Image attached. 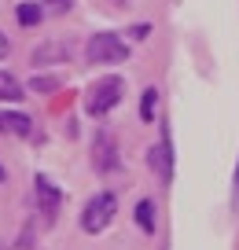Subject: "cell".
<instances>
[{
  "label": "cell",
  "instance_id": "obj_1",
  "mask_svg": "<svg viewBox=\"0 0 239 250\" xmlns=\"http://www.w3.org/2000/svg\"><path fill=\"white\" fill-rule=\"evenodd\" d=\"M114 210H118V199L110 195V191H100V195H92L85 203V210H81V228H85L88 235L103 232V228L114 221Z\"/></svg>",
  "mask_w": 239,
  "mask_h": 250
},
{
  "label": "cell",
  "instance_id": "obj_2",
  "mask_svg": "<svg viewBox=\"0 0 239 250\" xmlns=\"http://www.w3.org/2000/svg\"><path fill=\"white\" fill-rule=\"evenodd\" d=\"M85 55H88V62H125L129 59V44L118 33L103 30V33H92V41L85 44Z\"/></svg>",
  "mask_w": 239,
  "mask_h": 250
},
{
  "label": "cell",
  "instance_id": "obj_3",
  "mask_svg": "<svg viewBox=\"0 0 239 250\" xmlns=\"http://www.w3.org/2000/svg\"><path fill=\"white\" fill-rule=\"evenodd\" d=\"M122 92H125V81H122V78H103V81H96V85L88 88V100H85L88 114H96V118L107 114V110L122 100Z\"/></svg>",
  "mask_w": 239,
  "mask_h": 250
},
{
  "label": "cell",
  "instance_id": "obj_4",
  "mask_svg": "<svg viewBox=\"0 0 239 250\" xmlns=\"http://www.w3.org/2000/svg\"><path fill=\"white\" fill-rule=\"evenodd\" d=\"M147 166L158 173L162 184H170V180H173V140H170V125H162V140L147 151Z\"/></svg>",
  "mask_w": 239,
  "mask_h": 250
},
{
  "label": "cell",
  "instance_id": "obj_5",
  "mask_svg": "<svg viewBox=\"0 0 239 250\" xmlns=\"http://www.w3.org/2000/svg\"><path fill=\"white\" fill-rule=\"evenodd\" d=\"M118 140L107 133V129H100L96 133V140H92V166L100 173H110V169H118Z\"/></svg>",
  "mask_w": 239,
  "mask_h": 250
},
{
  "label": "cell",
  "instance_id": "obj_6",
  "mask_svg": "<svg viewBox=\"0 0 239 250\" xmlns=\"http://www.w3.org/2000/svg\"><path fill=\"white\" fill-rule=\"evenodd\" d=\"M33 195H37V210L44 213V221H52L55 213H59V206H63V191L52 184L48 177H33Z\"/></svg>",
  "mask_w": 239,
  "mask_h": 250
},
{
  "label": "cell",
  "instance_id": "obj_7",
  "mask_svg": "<svg viewBox=\"0 0 239 250\" xmlns=\"http://www.w3.org/2000/svg\"><path fill=\"white\" fill-rule=\"evenodd\" d=\"M30 118L22 114V110H0V133L8 136H30Z\"/></svg>",
  "mask_w": 239,
  "mask_h": 250
},
{
  "label": "cell",
  "instance_id": "obj_8",
  "mask_svg": "<svg viewBox=\"0 0 239 250\" xmlns=\"http://www.w3.org/2000/svg\"><path fill=\"white\" fill-rule=\"evenodd\" d=\"M70 59V41H48L33 48V62H66Z\"/></svg>",
  "mask_w": 239,
  "mask_h": 250
},
{
  "label": "cell",
  "instance_id": "obj_9",
  "mask_svg": "<svg viewBox=\"0 0 239 250\" xmlns=\"http://www.w3.org/2000/svg\"><path fill=\"white\" fill-rule=\"evenodd\" d=\"M22 96H26V92H22V85H19L11 74L0 70V100H4V103H19Z\"/></svg>",
  "mask_w": 239,
  "mask_h": 250
},
{
  "label": "cell",
  "instance_id": "obj_10",
  "mask_svg": "<svg viewBox=\"0 0 239 250\" xmlns=\"http://www.w3.org/2000/svg\"><path fill=\"white\" fill-rule=\"evenodd\" d=\"M136 225L144 228V232H154V203L151 199H140L136 203Z\"/></svg>",
  "mask_w": 239,
  "mask_h": 250
},
{
  "label": "cell",
  "instance_id": "obj_11",
  "mask_svg": "<svg viewBox=\"0 0 239 250\" xmlns=\"http://www.w3.org/2000/svg\"><path fill=\"white\" fill-rule=\"evenodd\" d=\"M44 19V8L41 4H19V22L22 26H37Z\"/></svg>",
  "mask_w": 239,
  "mask_h": 250
},
{
  "label": "cell",
  "instance_id": "obj_12",
  "mask_svg": "<svg viewBox=\"0 0 239 250\" xmlns=\"http://www.w3.org/2000/svg\"><path fill=\"white\" fill-rule=\"evenodd\" d=\"M154 107H158V92H154V88H144V100H140V118H144V122H154Z\"/></svg>",
  "mask_w": 239,
  "mask_h": 250
},
{
  "label": "cell",
  "instance_id": "obj_13",
  "mask_svg": "<svg viewBox=\"0 0 239 250\" xmlns=\"http://www.w3.org/2000/svg\"><path fill=\"white\" fill-rule=\"evenodd\" d=\"M52 88H59L55 78H33V92H52Z\"/></svg>",
  "mask_w": 239,
  "mask_h": 250
},
{
  "label": "cell",
  "instance_id": "obj_14",
  "mask_svg": "<svg viewBox=\"0 0 239 250\" xmlns=\"http://www.w3.org/2000/svg\"><path fill=\"white\" fill-rule=\"evenodd\" d=\"M44 4H48V11H66L74 0H44Z\"/></svg>",
  "mask_w": 239,
  "mask_h": 250
},
{
  "label": "cell",
  "instance_id": "obj_15",
  "mask_svg": "<svg viewBox=\"0 0 239 250\" xmlns=\"http://www.w3.org/2000/svg\"><path fill=\"white\" fill-rule=\"evenodd\" d=\"M8 52H11V44H8V33H0V59H4Z\"/></svg>",
  "mask_w": 239,
  "mask_h": 250
},
{
  "label": "cell",
  "instance_id": "obj_16",
  "mask_svg": "<svg viewBox=\"0 0 239 250\" xmlns=\"http://www.w3.org/2000/svg\"><path fill=\"white\" fill-rule=\"evenodd\" d=\"M147 33H151V26H136V30H132V37H136V41H144Z\"/></svg>",
  "mask_w": 239,
  "mask_h": 250
},
{
  "label": "cell",
  "instance_id": "obj_17",
  "mask_svg": "<svg viewBox=\"0 0 239 250\" xmlns=\"http://www.w3.org/2000/svg\"><path fill=\"white\" fill-rule=\"evenodd\" d=\"M236 191H239V166H236Z\"/></svg>",
  "mask_w": 239,
  "mask_h": 250
},
{
  "label": "cell",
  "instance_id": "obj_18",
  "mask_svg": "<svg viewBox=\"0 0 239 250\" xmlns=\"http://www.w3.org/2000/svg\"><path fill=\"white\" fill-rule=\"evenodd\" d=\"M0 180H8V173H4V169H0Z\"/></svg>",
  "mask_w": 239,
  "mask_h": 250
},
{
  "label": "cell",
  "instance_id": "obj_19",
  "mask_svg": "<svg viewBox=\"0 0 239 250\" xmlns=\"http://www.w3.org/2000/svg\"><path fill=\"white\" fill-rule=\"evenodd\" d=\"M114 4H125V0H114Z\"/></svg>",
  "mask_w": 239,
  "mask_h": 250
}]
</instances>
